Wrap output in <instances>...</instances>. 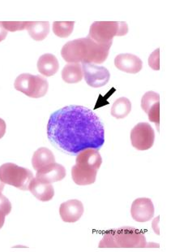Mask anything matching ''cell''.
Instances as JSON below:
<instances>
[{
    "mask_svg": "<svg viewBox=\"0 0 184 252\" xmlns=\"http://www.w3.org/2000/svg\"><path fill=\"white\" fill-rule=\"evenodd\" d=\"M15 89L26 96L33 98H42L46 95L49 88L47 79L39 75L22 73L14 82Z\"/></svg>",
    "mask_w": 184,
    "mask_h": 252,
    "instance_id": "obj_6",
    "label": "cell"
},
{
    "mask_svg": "<svg viewBox=\"0 0 184 252\" xmlns=\"http://www.w3.org/2000/svg\"><path fill=\"white\" fill-rule=\"evenodd\" d=\"M148 117L150 122L156 125L158 131L160 126V102L155 103L148 112Z\"/></svg>",
    "mask_w": 184,
    "mask_h": 252,
    "instance_id": "obj_23",
    "label": "cell"
},
{
    "mask_svg": "<svg viewBox=\"0 0 184 252\" xmlns=\"http://www.w3.org/2000/svg\"><path fill=\"white\" fill-rule=\"evenodd\" d=\"M28 190L38 200L47 202L54 198V189L52 183L40 182L37 178L31 181Z\"/></svg>",
    "mask_w": 184,
    "mask_h": 252,
    "instance_id": "obj_14",
    "label": "cell"
},
{
    "mask_svg": "<svg viewBox=\"0 0 184 252\" xmlns=\"http://www.w3.org/2000/svg\"><path fill=\"white\" fill-rule=\"evenodd\" d=\"M155 131L149 123L141 122L131 131V142L138 151H146L154 146Z\"/></svg>",
    "mask_w": 184,
    "mask_h": 252,
    "instance_id": "obj_7",
    "label": "cell"
},
{
    "mask_svg": "<svg viewBox=\"0 0 184 252\" xmlns=\"http://www.w3.org/2000/svg\"><path fill=\"white\" fill-rule=\"evenodd\" d=\"M154 203L149 198H139L133 201L131 207V215L135 221L147 222L154 217Z\"/></svg>",
    "mask_w": 184,
    "mask_h": 252,
    "instance_id": "obj_9",
    "label": "cell"
},
{
    "mask_svg": "<svg viewBox=\"0 0 184 252\" xmlns=\"http://www.w3.org/2000/svg\"><path fill=\"white\" fill-rule=\"evenodd\" d=\"M28 23V22H2V25L6 31L15 32L26 30Z\"/></svg>",
    "mask_w": 184,
    "mask_h": 252,
    "instance_id": "obj_24",
    "label": "cell"
},
{
    "mask_svg": "<svg viewBox=\"0 0 184 252\" xmlns=\"http://www.w3.org/2000/svg\"><path fill=\"white\" fill-rule=\"evenodd\" d=\"M0 211L8 215L12 211V203L8 198L3 195L0 190Z\"/></svg>",
    "mask_w": 184,
    "mask_h": 252,
    "instance_id": "obj_26",
    "label": "cell"
},
{
    "mask_svg": "<svg viewBox=\"0 0 184 252\" xmlns=\"http://www.w3.org/2000/svg\"><path fill=\"white\" fill-rule=\"evenodd\" d=\"M98 169L87 164H79L72 168V178L73 182L78 186H88L95 182Z\"/></svg>",
    "mask_w": 184,
    "mask_h": 252,
    "instance_id": "obj_12",
    "label": "cell"
},
{
    "mask_svg": "<svg viewBox=\"0 0 184 252\" xmlns=\"http://www.w3.org/2000/svg\"><path fill=\"white\" fill-rule=\"evenodd\" d=\"M158 102H160L159 94L154 91H148L143 95L141 99V108L145 113H148L149 110Z\"/></svg>",
    "mask_w": 184,
    "mask_h": 252,
    "instance_id": "obj_22",
    "label": "cell"
},
{
    "mask_svg": "<svg viewBox=\"0 0 184 252\" xmlns=\"http://www.w3.org/2000/svg\"><path fill=\"white\" fill-rule=\"evenodd\" d=\"M111 46V43H97L89 37L79 38L67 42L61 50V56L68 63L100 64L107 59Z\"/></svg>",
    "mask_w": 184,
    "mask_h": 252,
    "instance_id": "obj_2",
    "label": "cell"
},
{
    "mask_svg": "<svg viewBox=\"0 0 184 252\" xmlns=\"http://www.w3.org/2000/svg\"><path fill=\"white\" fill-rule=\"evenodd\" d=\"M37 70L45 77H52L59 68L58 59L54 55H42L37 61Z\"/></svg>",
    "mask_w": 184,
    "mask_h": 252,
    "instance_id": "obj_15",
    "label": "cell"
},
{
    "mask_svg": "<svg viewBox=\"0 0 184 252\" xmlns=\"http://www.w3.org/2000/svg\"><path fill=\"white\" fill-rule=\"evenodd\" d=\"M3 187H4V183L0 181V190H1V191H2V189H3Z\"/></svg>",
    "mask_w": 184,
    "mask_h": 252,
    "instance_id": "obj_31",
    "label": "cell"
},
{
    "mask_svg": "<svg viewBox=\"0 0 184 252\" xmlns=\"http://www.w3.org/2000/svg\"><path fill=\"white\" fill-rule=\"evenodd\" d=\"M83 76L87 84L93 88H99L107 84L110 73L107 68L93 63H82Z\"/></svg>",
    "mask_w": 184,
    "mask_h": 252,
    "instance_id": "obj_8",
    "label": "cell"
},
{
    "mask_svg": "<svg viewBox=\"0 0 184 252\" xmlns=\"http://www.w3.org/2000/svg\"><path fill=\"white\" fill-rule=\"evenodd\" d=\"M62 78L66 83L75 84L81 81L83 71L80 63H68L62 70Z\"/></svg>",
    "mask_w": 184,
    "mask_h": 252,
    "instance_id": "obj_18",
    "label": "cell"
},
{
    "mask_svg": "<svg viewBox=\"0 0 184 252\" xmlns=\"http://www.w3.org/2000/svg\"><path fill=\"white\" fill-rule=\"evenodd\" d=\"M75 22L68 21V22H58L55 21L53 24V32L57 37H68L73 33L74 29Z\"/></svg>",
    "mask_w": 184,
    "mask_h": 252,
    "instance_id": "obj_21",
    "label": "cell"
},
{
    "mask_svg": "<svg viewBox=\"0 0 184 252\" xmlns=\"http://www.w3.org/2000/svg\"><path fill=\"white\" fill-rule=\"evenodd\" d=\"M159 220H160V217H157V218L153 220V224H152V227H153V229H154V231L155 234L159 235L160 234V232H159V227H158V222Z\"/></svg>",
    "mask_w": 184,
    "mask_h": 252,
    "instance_id": "obj_27",
    "label": "cell"
},
{
    "mask_svg": "<svg viewBox=\"0 0 184 252\" xmlns=\"http://www.w3.org/2000/svg\"><path fill=\"white\" fill-rule=\"evenodd\" d=\"M7 35V31L2 26V22H0V42L3 41Z\"/></svg>",
    "mask_w": 184,
    "mask_h": 252,
    "instance_id": "obj_29",
    "label": "cell"
},
{
    "mask_svg": "<svg viewBox=\"0 0 184 252\" xmlns=\"http://www.w3.org/2000/svg\"><path fill=\"white\" fill-rule=\"evenodd\" d=\"M145 234L132 227H122L105 231L99 248H146Z\"/></svg>",
    "mask_w": 184,
    "mask_h": 252,
    "instance_id": "obj_3",
    "label": "cell"
},
{
    "mask_svg": "<svg viewBox=\"0 0 184 252\" xmlns=\"http://www.w3.org/2000/svg\"><path fill=\"white\" fill-rule=\"evenodd\" d=\"M33 178V173L29 169L16 163H6L0 166V181L21 190H28Z\"/></svg>",
    "mask_w": 184,
    "mask_h": 252,
    "instance_id": "obj_5",
    "label": "cell"
},
{
    "mask_svg": "<svg viewBox=\"0 0 184 252\" xmlns=\"http://www.w3.org/2000/svg\"><path fill=\"white\" fill-rule=\"evenodd\" d=\"M55 162V157L51 150L46 147H41L37 149L32 158V164L35 170L43 168L50 163Z\"/></svg>",
    "mask_w": 184,
    "mask_h": 252,
    "instance_id": "obj_17",
    "label": "cell"
},
{
    "mask_svg": "<svg viewBox=\"0 0 184 252\" xmlns=\"http://www.w3.org/2000/svg\"><path fill=\"white\" fill-rule=\"evenodd\" d=\"M149 64L154 70H160V48L155 50L149 58Z\"/></svg>",
    "mask_w": 184,
    "mask_h": 252,
    "instance_id": "obj_25",
    "label": "cell"
},
{
    "mask_svg": "<svg viewBox=\"0 0 184 252\" xmlns=\"http://www.w3.org/2000/svg\"><path fill=\"white\" fill-rule=\"evenodd\" d=\"M114 65L119 70L131 74H135L142 69L143 62L135 55L120 54L114 59Z\"/></svg>",
    "mask_w": 184,
    "mask_h": 252,
    "instance_id": "obj_13",
    "label": "cell"
},
{
    "mask_svg": "<svg viewBox=\"0 0 184 252\" xmlns=\"http://www.w3.org/2000/svg\"><path fill=\"white\" fill-rule=\"evenodd\" d=\"M103 163V159L99 153V150L88 148L79 152L77 155L76 163L87 164L91 166L96 169H99Z\"/></svg>",
    "mask_w": 184,
    "mask_h": 252,
    "instance_id": "obj_16",
    "label": "cell"
},
{
    "mask_svg": "<svg viewBox=\"0 0 184 252\" xmlns=\"http://www.w3.org/2000/svg\"><path fill=\"white\" fill-rule=\"evenodd\" d=\"M131 111V103L129 98L125 97H121L114 101L112 105L111 113L112 117L116 119H124L129 116Z\"/></svg>",
    "mask_w": 184,
    "mask_h": 252,
    "instance_id": "obj_20",
    "label": "cell"
},
{
    "mask_svg": "<svg viewBox=\"0 0 184 252\" xmlns=\"http://www.w3.org/2000/svg\"><path fill=\"white\" fill-rule=\"evenodd\" d=\"M128 33L129 26L126 22L97 21L90 26L88 37L97 43L112 44L114 37L126 35Z\"/></svg>",
    "mask_w": 184,
    "mask_h": 252,
    "instance_id": "obj_4",
    "label": "cell"
},
{
    "mask_svg": "<svg viewBox=\"0 0 184 252\" xmlns=\"http://www.w3.org/2000/svg\"><path fill=\"white\" fill-rule=\"evenodd\" d=\"M65 168L55 162L40 168L36 174L37 180L46 183L60 182L63 178H65Z\"/></svg>",
    "mask_w": 184,
    "mask_h": 252,
    "instance_id": "obj_11",
    "label": "cell"
},
{
    "mask_svg": "<svg viewBox=\"0 0 184 252\" xmlns=\"http://www.w3.org/2000/svg\"><path fill=\"white\" fill-rule=\"evenodd\" d=\"M6 128H7L6 123H5L4 121L2 118H0V139L5 135Z\"/></svg>",
    "mask_w": 184,
    "mask_h": 252,
    "instance_id": "obj_28",
    "label": "cell"
},
{
    "mask_svg": "<svg viewBox=\"0 0 184 252\" xmlns=\"http://www.w3.org/2000/svg\"><path fill=\"white\" fill-rule=\"evenodd\" d=\"M84 205L78 199L66 201L59 207V215L66 223H75L84 214Z\"/></svg>",
    "mask_w": 184,
    "mask_h": 252,
    "instance_id": "obj_10",
    "label": "cell"
},
{
    "mask_svg": "<svg viewBox=\"0 0 184 252\" xmlns=\"http://www.w3.org/2000/svg\"><path fill=\"white\" fill-rule=\"evenodd\" d=\"M47 131L54 147L72 156L88 148L99 150L105 143L103 122L83 106H67L52 113Z\"/></svg>",
    "mask_w": 184,
    "mask_h": 252,
    "instance_id": "obj_1",
    "label": "cell"
},
{
    "mask_svg": "<svg viewBox=\"0 0 184 252\" xmlns=\"http://www.w3.org/2000/svg\"><path fill=\"white\" fill-rule=\"evenodd\" d=\"M26 30L33 40L40 42L44 40L49 34L50 23L47 21L28 22Z\"/></svg>",
    "mask_w": 184,
    "mask_h": 252,
    "instance_id": "obj_19",
    "label": "cell"
},
{
    "mask_svg": "<svg viewBox=\"0 0 184 252\" xmlns=\"http://www.w3.org/2000/svg\"><path fill=\"white\" fill-rule=\"evenodd\" d=\"M6 214L4 213H2L0 211V229L3 226V224H4L5 221V217H6Z\"/></svg>",
    "mask_w": 184,
    "mask_h": 252,
    "instance_id": "obj_30",
    "label": "cell"
}]
</instances>
